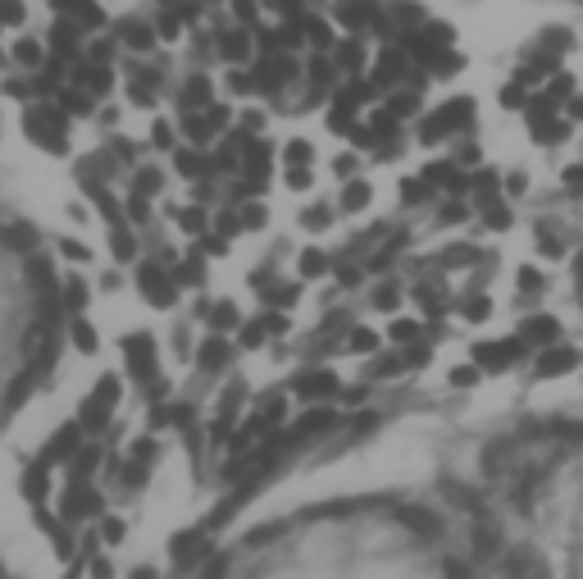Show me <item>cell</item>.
Returning a JSON list of instances; mask_svg holds the SVG:
<instances>
[{
  "mask_svg": "<svg viewBox=\"0 0 583 579\" xmlns=\"http://www.w3.org/2000/svg\"><path fill=\"white\" fill-rule=\"evenodd\" d=\"M292 165H310V142H287V169Z\"/></svg>",
  "mask_w": 583,
  "mask_h": 579,
  "instance_id": "d4e9b609",
  "label": "cell"
},
{
  "mask_svg": "<svg viewBox=\"0 0 583 579\" xmlns=\"http://www.w3.org/2000/svg\"><path fill=\"white\" fill-rule=\"evenodd\" d=\"M338 64H342V69H356V64H360V46L356 42H342L338 46Z\"/></svg>",
  "mask_w": 583,
  "mask_h": 579,
  "instance_id": "484cf974",
  "label": "cell"
},
{
  "mask_svg": "<svg viewBox=\"0 0 583 579\" xmlns=\"http://www.w3.org/2000/svg\"><path fill=\"white\" fill-rule=\"evenodd\" d=\"M114 37H119L128 51H137V55H146L155 42H160V37H155V23H146V19H123L119 28H114Z\"/></svg>",
  "mask_w": 583,
  "mask_h": 579,
  "instance_id": "5b68a950",
  "label": "cell"
},
{
  "mask_svg": "<svg viewBox=\"0 0 583 579\" xmlns=\"http://www.w3.org/2000/svg\"><path fill=\"white\" fill-rule=\"evenodd\" d=\"M114 51H119V42H114V37H96V42L87 46V60H92V64H114Z\"/></svg>",
  "mask_w": 583,
  "mask_h": 579,
  "instance_id": "e0dca14e",
  "label": "cell"
},
{
  "mask_svg": "<svg viewBox=\"0 0 583 579\" xmlns=\"http://www.w3.org/2000/svg\"><path fill=\"white\" fill-rule=\"evenodd\" d=\"M224 356H228V352H224V342H210V347H205V352H201V361L210 365V370H215V365L224 361Z\"/></svg>",
  "mask_w": 583,
  "mask_h": 579,
  "instance_id": "83f0119b",
  "label": "cell"
},
{
  "mask_svg": "<svg viewBox=\"0 0 583 579\" xmlns=\"http://www.w3.org/2000/svg\"><path fill=\"white\" fill-rule=\"evenodd\" d=\"M397 78V55H383L379 60V83H392Z\"/></svg>",
  "mask_w": 583,
  "mask_h": 579,
  "instance_id": "f1b7e54d",
  "label": "cell"
},
{
  "mask_svg": "<svg viewBox=\"0 0 583 579\" xmlns=\"http://www.w3.org/2000/svg\"><path fill=\"white\" fill-rule=\"evenodd\" d=\"M579 5H583V0H579Z\"/></svg>",
  "mask_w": 583,
  "mask_h": 579,
  "instance_id": "f35d334b",
  "label": "cell"
},
{
  "mask_svg": "<svg viewBox=\"0 0 583 579\" xmlns=\"http://www.w3.org/2000/svg\"><path fill=\"white\" fill-rule=\"evenodd\" d=\"M110 247L119 260H133V238H128V228L123 224H110Z\"/></svg>",
  "mask_w": 583,
  "mask_h": 579,
  "instance_id": "d6986e66",
  "label": "cell"
},
{
  "mask_svg": "<svg viewBox=\"0 0 583 579\" xmlns=\"http://www.w3.org/2000/svg\"><path fill=\"white\" fill-rule=\"evenodd\" d=\"M365 201H369V187H365V183H351V187H347V197H342V206H347V210H360Z\"/></svg>",
  "mask_w": 583,
  "mask_h": 579,
  "instance_id": "cb8c5ba5",
  "label": "cell"
},
{
  "mask_svg": "<svg viewBox=\"0 0 583 579\" xmlns=\"http://www.w3.org/2000/svg\"><path fill=\"white\" fill-rule=\"evenodd\" d=\"M301 269H306V274H319V269H324V256H319V251H306V256H301Z\"/></svg>",
  "mask_w": 583,
  "mask_h": 579,
  "instance_id": "4dcf8cb0",
  "label": "cell"
},
{
  "mask_svg": "<svg viewBox=\"0 0 583 579\" xmlns=\"http://www.w3.org/2000/svg\"><path fill=\"white\" fill-rule=\"evenodd\" d=\"M142 292L155 301V306H169V301H174V283H169V274H164L160 265L142 269Z\"/></svg>",
  "mask_w": 583,
  "mask_h": 579,
  "instance_id": "ba28073f",
  "label": "cell"
},
{
  "mask_svg": "<svg viewBox=\"0 0 583 579\" xmlns=\"http://www.w3.org/2000/svg\"><path fill=\"white\" fill-rule=\"evenodd\" d=\"M64 124H69V114H64L60 105L32 101L28 110H23V133L37 146H46V151H64Z\"/></svg>",
  "mask_w": 583,
  "mask_h": 579,
  "instance_id": "6da1fadb",
  "label": "cell"
},
{
  "mask_svg": "<svg viewBox=\"0 0 583 579\" xmlns=\"http://www.w3.org/2000/svg\"><path fill=\"white\" fill-rule=\"evenodd\" d=\"M92 92H82V87H60V110L69 114V119H87L92 114Z\"/></svg>",
  "mask_w": 583,
  "mask_h": 579,
  "instance_id": "30bf717a",
  "label": "cell"
},
{
  "mask_svg": "<svg viewBox=\"0 0 583 579\" xmlns=\"http://www.w3.org/2000/svg\"><path fill=\"white\" fill-rule=\"evenodd\" d=\"M51 55L64 64H82V28L69 19V14H60L51 28Z\"/></svg>",
  "mask_w": 583,
  "mask_h": 579,
  "instance_id": "3957f363",
  "label": "cell"
},
{
  "mask_svg": "<svg viewBox=\"0 0 583 579\" xmlns=\"http://www.w3.org/2000/svg\"><path fill=\"white\" fill-rule=\"evenodd\" d=\"M178 174H187V178H205V174H210V165H205V156L196 151V146H183V151H178Z\"/></svg>",
  "mask_w": 583,
  "mask_h": 579,
  "instance_id": "4fadbf2b",
  "label": "cell"
},
{
  "mask_svg": "<svg viewBox=\"0 0 583 579\" xmlns=\"http://www.w3.org/2000/svg\"><path fill=\"white\" fill-rule=\"evenodd\" d=\"M69 19L78 23L82 32H96V28H105V10H101V0H73Z\"/></svg>",
  "mask_w": 583,
  "mask_h": 579,
  "instance_id": "9c48e42d",
  "label": "cell"
},
{
  "mask_svg": "<svg viewBox=\"0 0 583 579\" xmlns=\"http://www.w3.org/2000/svg\"><path fill=\"white\" fill-rule=\"evenodd\" d=\"M23 19H28L23 0H0V23H5V28H19Z\"/></svg>",
  "mask_w": 583,
  "mask_h": 579,
  "instance_id": "ffe728a7",
  "label": "cell"
},
{
  "mask_svg": "<svg viewBox=\"0 0 583 579\" xmlns=\"http://www.w3.org/2000/svg\"><path fill=\"white\" fill-rule=\"evenodd\" d=\"M0 64H5V51H0Z\"/></svg>",
  "mask_w": 583,
  "mask_h": 579,
  "instance_id": "8d00e7d4",
  "label": "cell"
},
{
  "mask_svg": "<svg viewBox=\"0 0 583 579\" xmlns=\"http://www.w3.org/2000/svg\"><path fill=\"white\" fill-rule=\"evenodd\" d=\"M155 37H160V42H178V37H183V19H178L169 5H164V14L155 19Z\"/></svg>",
  "mask_w": 583,
  "mask_h": 579,
  "instance_id": "5bb4252c",
  "label": "cell"
},
{
  "mask_svg": "<svg viewBox=\"0 0 583 579\" xmlns=\"http://www.w3.org/2000/svg\"><path fill=\"white\" fill-rule=\"evenodd\" d=\"M256 55V32L237 23L233 32H219V60L224 64H246Z\"/></svg>",
  "mask_w": 583,
  "mask_h": 579,
  "instance_id": "277c9868",
  "label": "cell"
},
{
  "mask_svg": "<svg viewBox=\"0 0 583 579\" xmlns=\"http://www.w3.org/2000/svg\"><path fill=\"white\" fill-rule=\"evenodd\" d=\"M210 101H215L210 78H205V73H192V78L183 83V92H178V105H183V110H205Z\"/></svg>",
  "mask_w": 583,
  "mask_h": 579,
  "instance_id": "52a82bcc",
  "label": "cell"
},
{
  "mask_svg": "<svg viewBox=\"0 0 583 579\" xmlns=\"http://www.w3.org/2000/svg\"><path fill=\"white\" fill-rule=\"evenodd\" d=\"M178 224H183L187 233H201V228H205V210H201V206H187V210H178Z\"/></svg>",
  "mask_w": 583,
  "mask_h": 579,
  "instance_id": "7402d4cb",
  "label": "cell"
},
{
  "mask_svg": "<svg viewBox=\"0 0 583 579\" xmlns=\"http://www.w3.org/2000/svg\"><path fill=\"white\" fill-rule=\"evenodd\" d=\"M297 78H301V64H297V55H292V51L260 55V60H256V92L260 96H278L287 83H297Z\"/></svg>",
  "mask_w": 583,
  "mask_h": 579,
  "instance_id": "7a4b0ae2",
  "label": "cell"
},
{
  "mask_svg": "<svg viewBox=\"0 0 583 579\" xmlns=\"http://www.w3.org/2000/svg\"><path fill=\"white\" fill-rule=\"evenodd\" d=\"M201 5H219V0H201Z\"/></svg>",
  "mask_w": 583,
  "mask_h": 579,
  "instance_id": "e575fe53",
  "label": "cell"
},
{
  "mask_svg": "<svg viewBox=\"0 0 583 579\" xmlns=\"http://www.w3.org/2000/svg\"><path fill=\"white\" fill-rule=\"evenodd\" d=\"M73 87H82V92H92V96H110V87H114L110 64L82 60V64H78V73H73Z\"/></svg>",
  "mask_w": 583,
  "mask_h": 579,
  "instance_id": "8992f818",
  "label": "cell"
},
{
  "mask_svg": "<svg viewBox=\"0 0 583 579\" xmlns=\"http://www.w3.org/2000/svg\"><path fill=\"white\" fill-rule=\"evenodd\" d=\"M306 224H310V228H324V224H328V210H324V206H315V210L306 215Z\"/></svg>",
  "mask_w": 583,
  "mask_h": 579,
  "instance_id": "d6a6232c",
  "label": "cell"
},
{
  "mask_svg": "<svg viewBox=\"0 0 583 579\" xmlns=\"http://www.w3.org/2000/svg\"><path fill=\"white\" fill-rule=\"evenodd\" d=\"M160 5H174V0H160Z\"/></svg>",
  "mask_w": 583,
  "mask_h": 579,
  "instance_id": "d590c367",
  "label": "cell"
},
{
  "mask_svg": "<svg viewBox=\"0 0 583 579\" xmlns=\"http://www.w3.org/2000/svg\"><path fill=\"white\" fill-rule=\"evenodd\" d=\"M338 19L347 23V28H360V23L369 19V5H365V10H360L356 0H342V5H338Z\"/></svg>",
  "mask_w": 583,
  "mask_h": 579,
  "instance_id": "44dd1931",
  "label": "cell"
},
{
  "mask_svg": "<svg viewBox=\"0 0 583 579\" xmlns=\"http://www.w3.org/2000/svg\"><path fill=\"white\" fill-rule=\"evenodd\" d=\"M301 28H306V46H315V51H328V46H333V28H328L324 19L306 14V19H301Z\"/></svg>",
  "mask_w": 583,
  "mask_h": 579,
  "instance_id": "7c38bea8",
  "label": "cell"
},
{
  "mask_svg": "<svg viewBox=\"0 0 583 579\" xmlns=\"http://www.w3.org/2000/svg\"><path fill=\"white\" fill-rule=\"evenodd\" d=\"M306 5H310V0H306Z\"/></svg>",
  "mask_w": 583,
  "mask_h": 579,
  "instance_id": "74e56055",
  "label": "cell"
},
{
  "mask_svg": "<svg viewBox=\"0 0 583 579\" xmlns=\"http://www.w3.org/2000/svg\"><path fill=\"white\" fill-rule=\"evenodd\" d=\"M237 219H242V228H265V206H242L237 210Z\"/></svg>",
  "mask_w": 583,
  "mask_h": 579,
  "instance_id": "603a6c76",
  "label": "cell"
},
{
  "mask_svg": "<svg viewBox=\"0 0 583 579\" xmlns=\"http://www.w3.org/2000/svg\"><path fill=\"white\" fill-rule=\"evenodd\" d=\"M155 87H160V78L151 73V78H137V83L128 87V96H133V105H151L155 101Z\"/></svg>",
  "mask_w": 583,
  "mask_h": 579,
  "instance_id": "ac0fdd59",
  "label": "cell"
},
{
  "mask_svg": "<svg viewBox=\"0 0 583 579\" xmlns=\"http://www.w3.org/2000/svg\"><path fill=\"white\" fill-rule=\"evenodd\" d=\"M14 64H19V69H41V64H46V46L37 42V37H19V42H14Z\"/></svg>",
  "mask_w": 583,
  "mask_h": 579,
  "instance_id": "8fae6325",
  "label": "cell"
},
{
  "mask_svg": "<svg viewBox=\"0 0 583 579\" xmlns=\"http://www.w3.org/2000/svg\"><path fill=\"white\" fill-rule=\"evenodd\" d=\"M511 356H515V347H488L483 361H511Z\"/></svg>",
  "mask_w": 583,
  "mask_h": 579,
  "instance_id": "1f68e13d",
  "label": "cell"
},
{
  "mask_svg": "<svg viewBox=\"0 0 583 579\" xmlns=\"http://www.w3.org/2000/svg\"><path fill=\"white\" fill-rule=\"evenodd\" d=\"M233 19L256 32L260 28V0H233Z\"/></svg>",
  "mask_w": 583,
  "mask_h": 579,
  "instance_id": "9a60e30c",
  "label": "cell"
},
{
  "mask_svg": "<svg viewBox=\"0 0 583 579\" xmlns=\"http://www.w3.org/2000/svg\"><path fill=\"white\" fill-rule=\"evenodd\" d=\"M151 142L155 146H174V128L164 124V119H160V124H151Z\"/></svg>",
  "mask_w": 583,
  "mask_h": 579,
  "instance_id": "4316f807",
  "label": "cell"
},
{
  "mask_svg": "<svg viewBox=\"0 0 583 579\" xmlns=\"http://www.w3.org/2000/svg\"><path fill=\"white\" fill-rule=\"evenodd\" d=\"M570 361H574V356H547V361H543V374H561V370H570Z\"/></svg>",
  "mask_w": 583,
  "mask_h": 579,
  "instance_id": "f546056e",
  "label": "cell"
},
{
  "mask_svg": "<svg viewBox=\"0 0 583 579\" xmlns=\"http://www.w3.org/2000/svg\"><path fill=\"white\" fill-rule=\"evenodd\" d=\"M201 119H205V128H210V133H219V128L233 124V110H228V105H219V101H210Z\"/></svg>",
  "mask_w": 583,
  "mask_h": 579,
  "instance_id": "2e32d148",
  "label": "cell"
},
{
  "mask_svg": "<svg viewBox=\"0 0 583 579\" xmlns=\"http://www.w3.org/2000/svg\"><path fill=\"white\" fill-rule=\"evenodd\" d=\"M51 10H60V14H69V10H73V0H51Z\"/></svg>",
  "mask_w": 583,
  "mask_h": 579,
  "instance_id": "836d02e7",
  "label": "cell"
}]
</instances>
